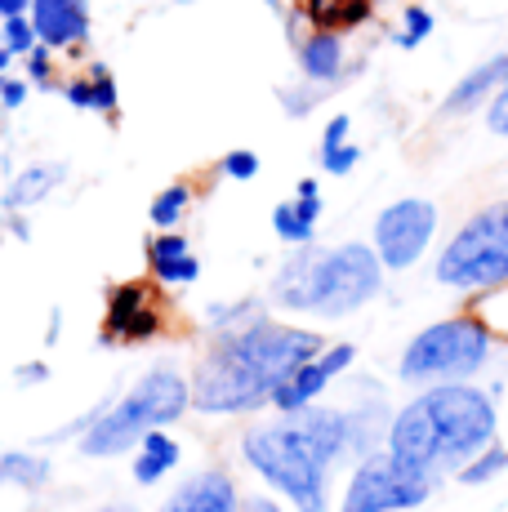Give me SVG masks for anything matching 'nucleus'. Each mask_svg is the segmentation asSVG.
Returning <instances> with one entry per match:
<instances>
[{
    "label": "nucleus",
    "instance_id": "f257e3e1",
    "mask_svg": "<svg viewBox=\"0 0 508 512\" xmlns=\"http://www.w3.org/2000/svg\"><path fill=\"white\" fill-rule=\"evenodd\" d=\"M326 348V339L299 326H281L272 317H254L237 330L214 334L210 352L192 374V406L201 415H246L272 401V392L304 361Z\"/></svg>",
    "mask_w": 508,
    "mask_h": 512
},
{
    "label": "nucleus",
    "instance_id": "f03ea898",
    "mask_svg": "<svg viewBox=\"0 0 508 512\" xmlns=\"http://www.w3.org/2000/svg\"><path fill=\"white\" fill-rule=\"evenodd\" d=\"M495 401L482 388L455 383H428L415 401H406L388 423V450L410 468L442 481L459 472L477 450L495 441Z\"/></svg>",
    "mask_w": 508,
    "mask_h": 512
},
{
    "label": "nucleus",
    "instance_id": "7ed1b4c3",
    "mask_svg": "<svg viewBox=\"0 0 508 512\" xmlns=\"http://www.w3.org/2000/svg\"><path fill=\"white\" fill-rule=\"evenodd\" d=\"M384 290V263L375 245L344 241V245H295L281 272L272 277V303L312 317H353Z\"/></svg>",
    "mask_w": 508,
    "mask_h": 512
},
{
    "label": "nucleus",
    "instance_id": "20e7f679",
    "mask_svg": "<svg viewBox=\"0 0 508 512\" xmlns=\"http://www.w3.org/2000/svg\"><path fill=\"white\" fill-rule=\"evenodd\" d=\"M192 406V383L183 379L174 366L148 370L121 401H103L94 410L90 428L81 432V455L90 459H112L125 455L130 446H139L152 428L183 419V410Z\"/></svg>",
    "mask_w": 508,
    "mask_h": 512
},
{
    "label": "nucleus",
    "instance_id": "39448f33",
    "mask_svg": "<svg viewBox=\"0 0 508 512\" xmlns=\"http://www.w3.org/2000/svg\"><path fill=\"white\" fill-rule=\"evenodd\" d=\"M241 455L246 464L268 481L272 490L290 499L295 512H330L326 504V481L330 468L317 459V450L304 441V432L295 428V419L277 423H254L241 437Z\"/></svg>",
    "mask_w": 508,
    "mask_h": 512
},
{
    "label": "nucleus",
    "instance_id": "423d86ee",
    "mask_svg": "<svg viewBox=\"0 0 508 512\" xmlns=\"http://www.w3.org/2000/svg\"><path fill=\"white\" fill-rule=\"evenodd\" d=\"M495 348V334L482 326V321L468 312V317H446L433 321L428 330H419L415 339L406 343L402 361H397V374L402 383H455V379H473L477 370L486 366Z\"/></svg>",
    "mask_w": 508,
    "mask_h": 512
},
{
    "label": "nucleus",
    "instance_id": "0eeeda50",
    "mask_svg": "<svg viewBox=\"0 0 508 512\" xmlns=\"http://www.w3.org/2000/svg\"><path fill=\"white\" fill-rule=\"evenodd\" d=\"M433 277L446 290H491L508 285V201L482 205L459 223V232L442 245Z\"/></svg>",
    "mask_w": 508,
    "mask_h": 512
},
{
    "label": "nucleus",
    "instance_id": "6e6552de",
    "mask_svg": "<svg viewBox=\"0 0 508 512\" xmlns=\"http://www.w3.org/2000/svg\"><path fill=\"white\" fill-rule=\"evenodd\" d=\"M433 490H437V477L410 468L406 459H397L393 450L384 446L357 464L339 512H406V508L424 504Z\"/></svg>",
    "mask_w": 508,
    "mask_h": 512
},
{
    "label": "nucleus",
    "instance_id": "1a4fd4ad",
    "mask_svg": "<svg viewBox=\"0 0 508 512\" xmlns=\"http://www.w3.org/2000/svg\"><path fill=\"white\" fill-rule=\"evenodd\" d=\"M437 223H442V214H437V205L428 196H402V201L384 205L375 219V241H370L384 272L415 268L424 259V250L433 245Z\"/></svg>",
    "mask_w": 508,
    "mask_h": 512
},
{
    "label": "nucleus",
    "instance_id": "9d476101",
    "mask_svg": "<svg viewBox=\"0 0 508 512\" xmlns=\"http://www.w3.org/2000/svg\"><path fill=\"white\" fill-rule=\"evenodd\" d=\"M161 334V312H156V294L148 281H125L107 290V321H103V343H143Z\"/></svg>",
    "mask_w": 508,
    "mask_h": 512
},
{
    "label": "nucleus",
    "instance_id": "9b49d317",
    "mask_svg": "<svg viewBox=\"0 0 508 512\" xmlns=\"http://www.w3.org/2000/svg\"><path fill=\"white\" fill-rule=\"evenodd\" d=\"M353 357H357L353 343H330V348H321L317 357L304 361V366H299L277 392H272V406L286 410V415H295V410L312 406V401L326 392V383L335 379V374H344L348 366H353Z\"/></svg>",
    "mask_w": 508,
    "mask_h": 512
},
{
    "label": "nucleus",
    "instance_id": "f8f14e48",
    "mask_svg": "<svg viewBox=\"0 0 508 512\" xmlns=\"http://www.w3.org/2000/svg\"><path fill=\"white\" fill-rule=\"evenodd\" d=\"M36 41L50 49H72L90 41V0H32L27 9Z\"/></svg>",
    "mask_w": 508,
    "mask_h": 512
},
{
    "label": "nucleus",
    "instance_id": "ddd939ff",
    "mask_svg": "<svg viewBox=\"0 0 508 512\" xmlns=\"http://www.w3.org/2000/svg\"><path fill=\"white\" fill-rule=\"evenodd\" d=\"M161 512H241V495L223 468H201L165 499Z\"/></svg>",
    "mask_w": 508,
    "mask_h": 512
},
{
    "label": "nucleus",
    "instance_id": "4468645a",
    "mask_svg": "<svg viewBox=\"0 0 508 512\" xmlns=\"http://www.w3.org/2000/svg\"><path fill=\"white\" fill-rule=\"evenodd\" d=\"M295 428L304 432V441L317 450V459L326 468H335L344 455H353V423H348L344 410H321L317 401L304 410H295Z\"/></svg>",
    "mask_w": 508,
    "mask_h": 512
},
{
    "label": "nucleus",
    "instance_id": "2eb2a0df",
    "mask_svg": "<svg viewBox=\"0 0 508 512\" xmlns=\"http://www.w3.org/2000/svg\"><path fill=\"white\" fill-rule=\"evenodd\" d=\"M321 205H326V201H321L317 179H299L295 201H281L277 210H272V232H277V241H286L290 250H295V245L317 241Z\"/></svg>",
    "mask_w": 508,
    "mask_h": 512
},
{
    "label": "nucleus",
    "instance_id": "dca6fc26",
    "mask_svg": "<svg viewBox=\"0 0 508 512\" xmlns=\"http://www.w3.org/2000/svg\"><path fill=\"white\" fill-rule=\"evenodd\" d=\"M148 268L161 285H192L201 277V263H197V254H192L188 236L174 232V228L156 232L148 241Z\"/></svg>",
    "mask_w": 508,
    "mask_h": 512
},
{
    "label": "nucleus",
    "instance_id": "f3484780",
    "mask_svg": "<svg viewBox=\"0 0 508 512\" xmlns=\"http://www.w3.org/2000/svg\"><path fill=\"white\" fill-rule=\"evenodd\" d=\"M63 179H67V165L63 161H36V165H27V170H18L14 179H9L5 196H0V210H5V214L32 210V205L50 201V192Z\"/></svg>",
    "mask_w": 508,
    "mask_h": 512
},
{
    "label": "nucleus",
    "instance_id": "a211bd4d",
    "mask_svg": "<svg viewBox=\"0 0 508 512\" xmlns=\"http://www.w3.org/2000/svg\"><path fill=\"white\" fill-rule=\"evenodd\" d=\"M504 76H508V54H495V58H486V63H477L473 72H468L464 81H459L455 90L446 94L442 112H446V116H468V112H477L482 103H491V98H495V90L504 85Z\"/></svg>",
    "mask_w": 508,
    "mask_h": 512
},
{
    "label": "nucleus",
    "instance_id": "6ab92c4d",
    "mask_svg": "<svg viewBox=\"0 0 508 512\" xmlns=\"http://www.w3.org/2000/svg\"><path fill=\"white\" fill-rule=\"evenodd\" d=\"M299 72H304V81L330 90L344 76V36L312 27L304 41H299Z\"/></svg>",
    "mask_w": 508,
    "mask_h": 512
},
{
    "label": "nucleus",
    "instance_id": "aec40b11",
    "mask_svg": "<svg viewBox=\"0 0 508 512\" xmlns=\"http://www.w3.org/2000/svg\"><path fill=\"white\" fill-rule=\"evenodd\" d=\"M179 455H183L179 441H174L165 428H152L148 437L139 441V455H134V481H139V486H152V481H161L165 472L179 464Z\"/></svg>",
    "mask_w": 508,
    "mask_h": 512
},
{
    "label": "nucleus",
    "instance_id": "412c9836",
    "mask_svg": "<svg viewBox=\"0 0 508 512\" xmlns=\"http://www.w3.org/2000/svg\"><path fill=\"white\" fill-rule=\"evenodd\" d=\"M50 477V459L45 455H27V450H9L0 455V486H18V490H36Z\"/></svg>",
    "mask_w": 508,
    "mask_h": 512
},
{
    "label": "nucleus",
    "instance_id": "4be33fe9",
    "mask_svg": "<svg viewBox=\"0 0 508 512\" xmlns=\"http://www.w3.org/2000/svg\"><path fill=\"white\" fill-rule=\"evenodd\" d=\"M188 210H192V187H188V183H170L165 192H156L148 219H152L161 232H170V228H179V223L188 219Z\"/></svg>",
    "mask_w": 508,
    "mask_h": 512
},
{
    "label": "nucleus",
    "instance_id": "5701e85b",
    "mask_svg": "<svg viewBox=\"0 0 508 512\" xmlns=\"http://www.w3.org/2000/svg\"><path fill=\"white\" fill-rule=\"evenodd\" d=\"M500 472H508V450L504 446H486V450H477L464 468H459V477H464L468 486H486V481H495Z\"/></svg>",
    "mask_w": 508,
    "mask_h": 512
},
{
    "label": "nucleus",
    "instance_id": "b1692460",
    "mask_svg": "<svg viewBox=\"0 0 508 512\" xmlns=\"http://www.w3.org/2000/svg\"><path fill=\"white\" fill-rule=\"evenodd\" d=\"M433 27H437L433 9H424V5H406V9H402V27L393 32V41L402 45V49H415V45H424L428 36H433Z\"/></svg>",
    "mask_w": 508,
    "mask_h": 512
},
{
    "label": "nucleus",
    "instance_id": "393cba45",
    "mask_svg": "<svg viewBox=\"0 0 508 512\" xmlns=\"http://www.w3.org/2000/svg\"><path fill=\"white\" fill-rule=\"evenodd\" d=\"M0 45H5L14 58H18V54H32V49L41 45V41H36V27H32V18H27V14L0 18Z\"/></svg>",
    "mask_w": 508,
    "mask_h": 512
},
{
    "label": "nucleus",
    "instance_id": "a878e982",
    "mask_svg": "<svg viewBox=\"0 0 508 512\" xmlns=\"http://www.w3.org/2000/svg\"><path fill=\"white\" fill-rule=\"evenodd\" d=\"M254 317H259V303H214V308L205 312V321H210L214 334L237 330V326H246V321H254Z\"/></svg>",
    "mask_w": 508,
    "mask_h": 512
},
{
    "label": "nucleus",
    "instance_id": "bb28decb",
    "mask_svg": "<svg viewBox=\"0 0 508 512\" xmlns=\"http://www.w3.org/2000/svg\"><path fill=\"white\" fill-rule=\"evenodd\" d=\"M116 76L107 72L103 63H94L90 67V112H103V116H112L116 112Z\"/></svg>",
    "mask_w": 508,
    "mask_h": 512
},
{
    "label": "nucleus",
    "instance_id": "cd10ccee",
    "mask_svg": "<svg viewBox=\"0 0 508 512\" xmlns=\"http://www.w3.org/2000/svg\"><path fill=\"white\" fill-rule=\"evenodd\" d=\"M219 170L228 174L232 183H250L254 174L263 170V161L250 152V147H237V152H228V156H223V161H219Z\"/></svg>",
    "mask_w": 508,
    "mask_h": 512
},
{
    "label": "nucleus",
    "instance_id": "c85d7f7f",
    "mask_svg": "<svg viewBox=\"0 0 508 512\" xmlns=\"http://www.w3.org/2000/svg\"><path fill=\"white\" fill-rule=\"evenodd\" d=\"M357 161H361V147L348 139V143H339V147H330V152H321V170L326 174H335V179H344V174H353L357 170Z\"/></svg>",
    "mask_w": 508,
    "mask_h": 512
},
{
    "label": "nucleus",
    "instance_id": "c756f323",
    "mask_svg": "<svg viewBox=\"0 0 508 512\" xmlns=\"http://www.w3.org/2000/svg\"><path fill=\"white\" fill-rule=\"evenodd\" d=\"M27 58V81L41 85V90H54V49L50 45H36Z\"/></svg>",
    "mask_w": 508,
    "mask_h": 512
},
{
    "label": "nucleus",
    "instance_id": "7c9ffc66",
    "mask_svg": "<svg viewBox=\"0 0 508 512\" xmlns=\"http://www.w3.org/2000/svg\"><path fill=\"white\" fill-rule=\"evenodd\" d=\"M486 130H491V134H508V76H504L500 90H495L491 103H486Z\"/></svg>",
    "mask_w": 508,
    "mask_h": 512
},
{
    "label": "nucleus",
    "instance_id": "2f4dec72",
    "mask_svg": "<svg viewBox=\"0 0 508 512\" xmlns=\"http://www.w3.org/2000/svg\"><path fill=\"white\" fill-rule=\"evenodd\" d=\"M27 90H32V81H18V76H0V107H5V112H18V107L27 103Z\"/></svg>",
    "mask_w": 508,
    "mask_h": 512
},
{
    "label": "nucleus",
    "instance_id": "473e14b6",
    "mask_svg": "<svg viewBox=\"0 0 508 512\" xmlns=\"http://www.w3.org/2000/svg\"><path fill=\"white\" fill-rule=\"evenodd\" d=\"M370 9H375V0H339V32L361 27L370 18Z\"/></svg>",
    "mask_w": 508,
    "mask_h": 512
},
{
    "label": "nucleus",
    "instance_id": "72a5a7b5",
    "mask_svg": "<svg viewBox=\"0 0 508 512\" xmlns=\"http://www.w3.org/2000/svg\"><path fill=\"white\" fill-rule=\"evenodd\" d=\"M348 134H353V116H348V112L330 116V121H326V134H321V152H330V147L348 143Z\"/></svg>",
    "mask_w": 508,
    "mask_h": 512
},
{
    "label": "nucleus",
    "instance_id": "f704fd0d",
    "mask_svg": "<svg viewBox=\"0 0 508 512\" xmlns=\"http://www.w3.org/2000/svg\"><path fill=\"white\" fill-rule=\"evenodd\" d=\"M14 379H18V388H36V383L50 379V366H45V361H27V366L14 370Z\"/></svg>",
    "mask_w": 508,
    "mask_h": 512
},
{
    "label": "nucleus",
    "instance_id": "c9c22d12",
    "mask_svg": "<svg viewBox=\"0 0 508 512\" xmlns=\"http://www.w3.org/2000/svg\"><path fill=\"white\" fill-rule=\"evenodd\" d=\"M241 512H286V508L268 495H250V499H241Z\"/></svg>",
    "mask_w": 508,
    "mask_h": 512
},
{
    "label": "nucleus",
    "instance_id": "e433bc0d",
    "mask_svg": "<svg viewBox=\"0 0 508 512\" xmlns=\"http://www.w3.org/2000/svg\"><path fill=\"white\" fill-rule=\"evenodd\" d=\"M32 0H0V18H14V14H27Z\"/></svg>",
    "mask_w": 508,
    "mask_h": 512
},
{
    "label": "nucleus",
    "instance_id": "4c0bfd02",
    "mask_svg": "<svg viewBox=\"0 0 508 512\" xmlns=\"http://www.w3.org/2000/svg\"><path fill=\"white\" fill-rule=\"evenodd\" d=\"M9 232H14L18 241H27V236H32V228H27V219H23V214H14V219H9Z\"/></svg>",
    "mask_w": 508,
    "mask_h": 512
},
{
    "label": "nucleus",
    "instance_id": "58836bf2",
    "mask_svg": "<svg viewBox=\"0 0 508 512\" xmlns=\"http://www.w3.org/2000/svg\"><path fill=\"white\" fill-rule=\"evenodd\" d=\"M58 330H63V312L54 308V312H50V330H45V343H54V339H58Z\"/></svg>",
    "mask_w": 508,
    "mask_h": 512
},
{
    "label": "nucleus",
    "instance_id": "ea45409f",
    "mask_svg": "<svg viewBox=\"0 0 508 512\" xmlns=\"http://www.w3.org/2000/svg\"><path fill=\"white\" fill-rule=\"evenodd\" d=\"M9 63H14V54H9L5 45H0V76H9Z\"/></svg>",
    "mask_w": 508,
    "mask_h": 512
},
{
    "label": "nucleus",
    "instance_id": "a19ab883",
    "mask_svg": "<svg viewBox=\"0 0 508 512\" xmlns=\"http://www.w3.org/2000/svg\"><path fill=\"white\" fill-rule=\"evenodd\" d=\"M103 512H134V508H103Z\"/></svg>",
    "mask_w": 508,
    "mask_h": 512
},
{
    "label": "nucleus",
    "instance_id": "79ce46f5",
    "mask_svg": "<svg viewBox=\"0 0 508 512\" xmlns=\"http://www.w3.org/2000/svg\"><path fill=\"white\" fill-rule=\"evenodd\" d=\"M174 5H192V0H174Z\"/></svg>",
    "mask_w": 508,
    "mask_h": 512
}]
</instances>
